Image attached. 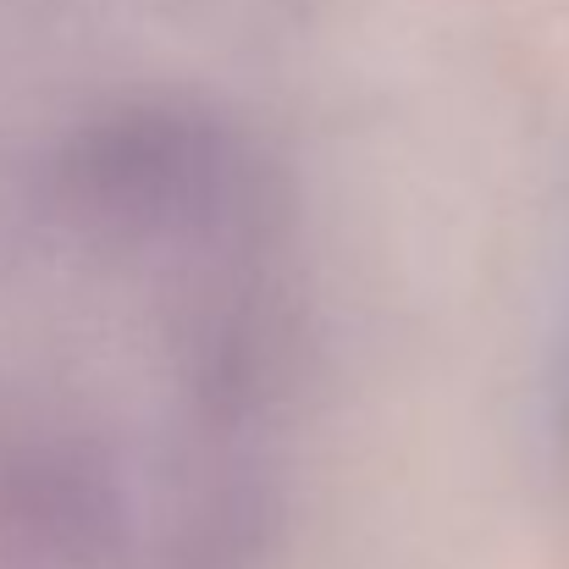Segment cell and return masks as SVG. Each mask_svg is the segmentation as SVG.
Instances as JSON below:
<instances>
[{
  "mask_svg": "<svg viewBox=\"0 0 569 569\" xmlns=\"http://www.w3.org/2000/svg\"><path fill=\"white\" fill-rule=\"evenodd\" d=\"M282 381L243 133L128 106L0 167V569H249Z\"/></svg>",
  "mask_w": 569,
  "mask_h": 569,
  "instance_id": "obj_1",
  "label": "cell"
},
{
  "mask_svg": "<svg viewBox=\"0 0 569 569\" xmlns=\"http://www.w3.org/2000/svg\"><path fill=\"white\" fill-rule=\"evenodd\" d=\"M565 442H569V371H565Z\"/></svg>",
  "mask_w": 569,
  "mask_h": 569,
  "instance_id": "obj_2",
  "label": "cell"
}]
</instances>
